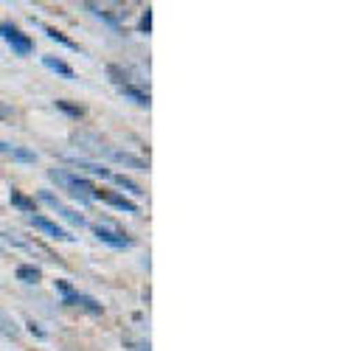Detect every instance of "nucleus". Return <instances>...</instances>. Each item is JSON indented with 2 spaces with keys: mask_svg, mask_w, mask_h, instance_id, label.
<instances>
[{
  "mask_svg": "<svg viewBox=\"0 0 337 351\" xmlns=\"http://www.w3.org/2000/svg\"><path fill=\"white\" fill-rule=\"evenodd\" d=\"M25 219H28V225H32V228L42 230L45 237H51V239H56V242H73V237H71V233H68L62 225H56L53 219L42 217V214H37V211H34V214H28Z\"/></svg>",
  "mask_w": 337,
  "mask_h": 351,
  "instance_id": "obj_5",
  "label": "nucleus"
},
{
  "mask_svg": "<svg viewBox=\"0 0 337 351\" xmlns=\"http://www.w3.org/2000/svg\"><path fill=\"white\" fill-rule=\"evenodd\" d=\"M121 96L129 99V101L138 104V107H149V93L138 90V87H132V84H124V87H121Z\"/></svg>",
  "mask_w": 337,
  "mask_h": 351,
  "instance_id": "obj_11",
  "label": "nucleus"
},
{
  "mask_svg": "<svg viewBox=\"0 0 337 351\" xmlns=\"http://www.w3.org/2000/svg\"><path fill=\"white\" fill-rule=\"evenodd\" d=\"M140 28H144V32H147V34H149V12H147V14H144V20H140Z\"/></svg>",
  "mask_w": 337,
  "mask_h": 351,
  "instance_id": "obj_22",
  "label": "nucleus"
},
{
  "mask_svg": "<svg viewBox=\"0 0 337 351\" xmlns=\"http://www.w3.org/2000/svg\"><path fill=\"white\" fill-rule=\"evenodd\" d=\"M0 37H3L9 45H12V51L14 53H20V56H28V53H32V40H28L23 32H20V28L17 25H12V23H0Z\"/></svg>",
  "mask_w": 337,
  "mask_h": 351,
  "instance_id": "obj_6",
  "label": "nucleus"
},
{
  "mask_svg": "<svg viewBox=\"0 0 337 351\" xmlns=\"http://www.w3.org/2000/svg\"><path fill=\"white\" fill-rule=\"evenodd\" d=\"M12 206H17V208H23V211H28V214H34V199L23 197L20 191H12Z\"/></svg>",
  "mask_w": 337,
  "mask_h": 351,
  "instance_id": "obj_18",
  "label": "nucleus"
},
{
  "mask_svg": "<svg viewBox=\"0 0 337 351\" xmlns=\"http://www.w3.org/2000/svg\"><path fill=\"white\" fill-rule=\"evenodd\" d=\"M0 155H6L12 160H20V163H34L37 155L32 149H25V146H17V143H6V141H0Z\"/></svg>",
  "mask_w": 337,
  "mask_h": 351,
  "instance_id": "obj_8",
  "label": "nucleus"
},
{
  "mask_svg": "<svg viewBox=\"0 0 337 351\" xmlns=\"http://www.w3.org/2000/svg\"><path fill=\"white\" fill-rule=\"evenodd\" d=\"M101 199L107 202V206H112V208H118V211H127V214H138V206L132 199H127V197H121V194H101Z\"/></svg>",
  "mask_w": 337,
  "mask_h": 351,
  "instance_id": "obj_10",
  "label": "nucleus"
},
{
  "mask_svg": "<svg viewBox=\"0 0 337 351\" xmlns=\"http://www.w3.org/2000/svg\"><path fill=\"white\" fill-rule=\"evenodd\" d=\"M12 115H14V110H12L9 104H3V101H0V121H9Z\"/></svg>",
  "mask_w": 337,
  "mask_h": 351,
  "instance_id": "obj_21",
  "label": "nucleus"
},
{
  "mask_svg": "<svg viewBox=\"0 0 337 351\" xmlns=\"http://www.w3.org/2000/svg\"><path fill=\"white\" fill-rule=\"evenodd\" d=\"M88 9H90V12L96 14V17H101V20L107 23V25H112V28H118V20H116V17H112V14H107L104 9H99V6H93V3H88Z\"/></svg>",
  "mask_w": 337,
  "mask_h": 351,
  "instance_id": "obj_19",
  "label": "nucleus"
},
{
  "mask_svg": "<svg viewBox=\"0 0 337 351\" xmlns=\"http://www.w3.org/2000/svg\"><path fill=\"white\" fill-rule=\"evenodd\" d=\"M0 335H6V337H12V340H17V337H20L17 324L12 320V315H6L3 309H0Z\"/></svg>",
  "mask_w": 337,
  "mask_h": 351,
  "instance_id": "obj_14",
  "label": "nucleus"
},
{
  "mask_svg": "<svg viewBox=\"0 0 337 351\" xmlns=\"http://www.w3.org/2000/svg\"><path fill=\"white\" fill-rule=\"evenodd\" d=\"M51 180H56L62 189H68L73 197H79V202H84V206H88L90 199H101V194H104V191H99L90 180L79 178V174H71V171H65V169H51Z\"/></svg>",
  "mask_w": 337,
  "mask_h": 351,
  "instance_id": "obj_1",
  "label": "nucleus"
},
{
  "mask_svg": "<svg viewBox=\"0 0 337 351\" xmlns=\"http://www.w3.org/2000/svg\"><path fill=\"white\" fill-rule=\"evenodd\" d=\"M73 166H79V169H84V171H90V174H96V178H112V171L110 169H104L101 163H90V160H71Z\"/></svg>",
  "mask_w": 337,
  "mask_h": 351,
  "instance_id": "obj_15",
  "label": "nucleus"
},
{
  "mask_svg": "<svg viewBox=\"0 0 337 351\" xmlns=\"http://www.w3.org/2000/svg\"><path fill=\"white\" fill-rule=\"evenodd\" d=\"M40 202H45V206H51L56 214H62L68 222H73V225H88V222H84V217L82 214H76L73 208H68L65 206V202L60 199V197H53L51 191H40Z\"/></svg>",
  "mask_w": 337,
  "mask_h": 351,
  "instance_id": "obj_7",
  "label": "nucleus"
},
{
  "mask_svg": "<svg viewBox=\"0 0 337 351\" xmlns=\"http://www.w3.org/2000/svg\"><path fill=\"white\" fill-rule=\"evenodd\" d=\"M56 107L65 110L68 115H73V119H82V115H84V110H82V107H73V104H68V101H56Z\"/></svg>",
  "mask_w": 337,
  "mask_h": 351,
  "instance_id": "obj_20",
  "label": "nucleus"
},
{
  "mask_svg": "<svg viewBox=\"0 0 337 351\" xmlns=\"http://www.w3.org/2000/svg\"><path fill=\"white\" fill-rule=\"evenodd\" d=\"M56 289L62 292V298H65V304H71V306H82V309H88L90 315H101L104 312V306L96 301V298H90V295H84V292H79V289H73L71 284H65V281H56Z\"/></svg>",
  "mask_w": 337,
  "mask_h": 351,
  "instance_id": "obj_3",
  "label": "nucleus"
},
{
  "mask_svg": "<svg viewBox=\"0 0 337 351\" xmlns=\"http://www.w3.org/2000/svg\"><path fill=\"white\" fill-rule=\"evenodd\" d=\"M42 32L51 37V40H56V43H60V45H65V48H71V51H79V45L73 43V40H68L62 32H56V28H51V25H42Z\"/></svg>",
  "mask_w": 337,
  "mask_h": 351,
  "instance_id": "obj_16",
  "label": "nucleus"
},
{
  "mask_svg": "<svg viewBox=\"0 0 337 351\" xmlns=\"http://www.w3.org/2000/svg\"><path fill=\"white\" fill-rule=\"evenodd\" d=\"M42 65H45L48 71H53V73H60V76H65V79H73V76H76L71 65H65L62 60H53V56H42Z\"/></svg>",
  "mask_w": 337,
  "mask_h": 351,
  "instance_id": "obj_12",
  "label": "nucleus"
},
{
  "mask_svg": "<svg viewBox=\"0 0 337 351\" xmlns=\"http://www.w3.org/2000/svg\"><path fill=\"white\" fill-rule=\"evenodd\" d=\"M14 273H17V278H20V281H25V284H37V281L42 278L40 267H34V265H20Z\"/></svg>",
  "mask_w": 337,
  "mask_h": 351,
  "instance_id": "obj_13",
  "label": "nucleus"
},
{
  "mask_svg": "<svg viewBox=\"0 0 337 351\" xmlns=\"http://www.w3.org/2000/svg\"><path fill=\"white\" fill-rule=\"evenodd\" d=\"M112 183H116V186H121V189H127L129 194H135V197H140V194H144V191H140V186L135 183V180H129V178H124V174H112V178H110Z\"/></svg>",
  "mask_w": 337,
  "mask_h": 351,
  "instance_id": "obj_17",
  "label": "nucleus"
},
{
  "mask_svg": "<svg viewBox=\"0 0 337 351\" xmlns=\"http://www.w3.org/2000/svg\"><path fill=\"white\" fill-rule=\"evenodd\" d=\"M93 228V233L104 242V245H110V247H132V237H127V233L121 230V228H116V225H110V222H96V225H90Z\"/></svg>",
  "mask_w": 337,
  "mask_h": 351,
  "instance_id": "obj_4",
  "label": "nucleus"
},
{
  "mask_svg": "<svg viewBox=\"0 0 337 351\" xmlns=\"http://www.w3.org/2000/svg\"><path fill=\"white\" fill-rule=\"evenodd\" d=\"M3 239H6L9 245H14V247L25 250V253H32V256H40V258H45V261H62V258L56 256L51 247H45V245H42V242H37V239H28V237H23V233H17V230H12V233H3Z\"/></svg>",
  "mask_w": 337,
  "mask_h": 351,
  "instance_id": "obj_2",
  "label": "nucleus"
},
{
  "mask_svg": "<svg viewBox=\"0 0 337 351\" xmlns=\"http://www.w3.org/2000/svg\"><path fill=\"white\" fill-rule=\"evenodd\" d=\"M101 152H107V158H112L116 163H121V166H129V169H138V171H147V160H140V158H135V155H129V152H118V149H104Z\"/></svg>",
  "mask_w": 337,
  "mask_h": 351,
  "instance_id": "obj_9",
  "label": "nucleus"
}]
</instances>
